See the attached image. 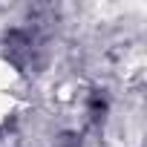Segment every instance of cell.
Instances as JSON below:
<instances>
[{
  "mask_svg": "<svg viewBox=\"0 0 147 147\" xmlns=\"http://www.w3.org/2000/svg\"><path fill=\"white\" fill-rule=\"evenodd\" d=\"M55 63L58 40L20 20H6L0 26V66H6L15 81H46Z\"/></svg>",
  "mask_w": 147,
  "mask_h": 147,
  "instance_id": "6da1fadb",
  "label": "cell"
}]
</instances>
